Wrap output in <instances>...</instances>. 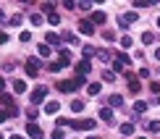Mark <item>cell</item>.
<instances>
[{
	"mask_svg": "<svg viewBox=\"0 0 160 139\" xmlns=\"http://www.w3.org/2000/svg\"><path fill=\"white\" fill-rule=\"evenodd\" d=\"M82 79H71V82H58V89H61V92H74V89H79V87H82Z\"/></svg>",
	"mask_w": 160,
	"mask_h": 139,
	"instance_id": "6da1fadb",
	"label": "cell"
},
{
	"mask_svg": "<svg viewBox=\"0 0 160 139\" xmlns=\"http://www.w3.org/2000/svg\"><path fill=\"white\" fill-rule=\"evenodd\" d=\"M39 74V58H26V76Z\"/></svg>",
	"mask_w": 160,
	"mask_h": 139,
	"instance_id": "7a4b0ae2",
	"label": "cell"
},
{
	"mask_svg": "<svg viewBox=\"0 0 160 139\" xmlns=\"http://www.w3.org/2000/svg\"><path fill=\"white\" fill-rule=\"evenodd\" d=\"M79 32H82V34H87V37H92V34H95V24L87 21V18H82V21H79Z\"/></svg>",
	"mask_w": 160,
	"mask_h": 139,
	"instance_id": "3957f363",
	"label": "cell"
},
{
	"mask_svg": "<svg viewBox=\"0 0 160 139\" xmlns=\"http://www.w3.org/2000/svg\"><path fill=\"white\" fill-rule=\"evenodd\" d=\"M45 97H48V89L45 87H39L32 92V105H39V102H45Z\"/></svg>",
	"mask_w": 160,
	"mask_h": 139,
	"instance_id": "277c9868",
	"label": "cell"
},
{
	"mask_svg": "<svg viewBox=\"0 0 160 139\" xmlns=\"http://www.w3.org/2000/svg\"><path fill=\"white\" fill-rule=\"evenodd\" d=\"M89 71H92V63L87 61V58H82V61L76 63V74H79V76H87Z\"/></svg>",
	"mask_w": 160,
	"mask_h": 139,
	"instance_id": "5b68a950",
	"label": "cell"
},
{
	"mask_svg": "<svg viewBox=\"0 0 160 139\" xmlns=\"http://www.w3.org/2000/svg\"><path fill=\"white\" fill-rule=\"evenodd\" d=\"M134 21H137V11H126V13H121V18H118V24H121V26L134 24Z\"/></svg>",
	"mask_w": 160,
	"mask_h": 139,
	"instance_id": "8992f818",
	"label": "cell"
},
{
	"mask_svg": "<svg viewBox=\"0 0 160 139\" xmlns=\"http://www.w3.org/2000/svg\"><path fill=\"white\" fill-rule=\"evenodd\" d=\"M26 131H29V137H32V139H42V137H45V131L39 129L37 123H29V126H26Z\"/></svg>",
	"mask_w": 160,
	"mask_h": 139,
	"instance_id": "52a82bcc",
	"label": "cell"
},
{
	"mask_svg": "<svg viewBox=\"0 0 160 139\" xmlns=\"http://www.w3.org/2000/svg\"><path fill=\"white\" fill-rule=\"evenodd\" d=\"M68 126H74V129H95V121H89V118H84V121H71Z\"/></svg>",
	"mask_w": 160,
	"mask_h": 139,
	"instance_id": "ba28073f",
	"label": "cell"
},
{
	"mask_svg": "<svg viewBox=\"0 0 160 139\" xmlns=\"http://www.w3.org/2000/svg\"><path fill=\"white\" fill-rule=\"evenodd\" d=\"M129 92L131 95H139V92H142V84H139V79L134 76V79H129Z\"/></svg>",
	"mask_w": 160,
	"mask_h": 139,
	"instance_id": "9c48e42d",
	"label": "cell"
},
{
	"mask_svg": "<svg viewBox=\"0 0 160 139\" xmlns=\"http://www.w3.org/2000/svg\"><path fill=\"white\" fill-rule=\"evenodd\" d=\"M105 21H108L105 11H95V13H92V24H105Z\"/></svg>",
	"mask_w": 160,
	"mask_h": 139,
	"instance_id": "30bf717a",
	"label": "cell"
},
{
	"mask_svg": "<svg viewBox=\"0 0 160 139\" xmlns=\"http://www.w3.org/2000/svg\"><path fill=\"white\" fill-rule=\"evenodd\" d=\"M45 42H48V45H61V34H55V32H48V34H45Z\"/></svg>",
	"mask_w": 160,
	"mask_h": 139,
	"instance_id": "8fae6325",
	"label": "cell"
},
{
	"mask_svg": "<svg viewBox=\"0 0 160 139\" xmlns=\"http://www.w3.org/2000/svg\"><path fill=\"white\" fill-rule=\"evenodd\" d=\"M13 92H16V95H24L26 92V82L24 79H16V82H13Z\"/></svg>",
	"mask_w": 160,
	"mask_h": 139,
	"instance_id": "7c38bea8",
	"label": "cell"
},
{
	"mask_svg": "<svg viewBox=\"0 0 160 139\" xmlns=\"http://www.w3.org/2000/svg\"><path fill=\"white\" fill-rule=\"evenodd\" d=\"M100 121L110 123V121H113V110H110V108H102V110H100Z\"/></svg>",
	"mask_w": 160,
	"mask_h": 139,
	"instance_id": "4fadbf2b",
	"label": "cell"
},
{
	"mask_svg": "<svg viewBox=\"0 0 160 139\" xmlns=\"http://www.w3.org/2000/svg\"><path fill=\"white\" fill-rule=\"evenodd\" d=\"M58 58H61V66H68L71 63V52L63 50V47H61V52H58Z\"/></svg>",
	"mask_w": 160,
	"mask_h": 139,
	"instance_id": "5bb4252c",
	"label": "cell"
},
{
	"mask_svg": "<svg viewBox=\"0 0 160 139\" xmlns=\"http://www.w3.org/2000/svg\"><path fill=\"white\" fill-rule=\"evenodd\" d=\"M58 110H61V105H58V102H48V105H45V113H48V116H55Z\"/></svg>",
	"mask_w": 160,
	"mask_h": 139,
	"instance_id": "9a60e30c",
	"label": "cell"
},
{
	"mask_svg": "<svg viewBox=\"0 0 160 139\" xmlns=\"http://www.w3.org/2000/svg\"><path fill=\"white\" fill-rule=\"evenodd\" d=\"M108 102H110V108H121V105H123V97H121V95H110Z\"/></svg>",
	"mask_w": 160,
	"mask_h": 139,
	"instance_id": "2e32d148",
	"label": "cell"
},
{
	"mask_svg": "<svg viewBox=\"0 0 160 139\" xmlns=\"http://www.w3.org/2000/svg\"><path fill=\"white\" fill-rule=\"evenodd\" d=\"M144 110H147V102H144V100H137V102H134V116L144 113Z\"/></svg>",
	"mask_w": 160,
	"mask_h": 139,
	"instance_id": "e0dca14e",
	"label": "cell"
},
{
	"mask_svg": "<svg viewBox=\"0 0 160 139\" xmlns=\"http://www.w3.org/2000/svg\"><path fill=\"white\" fill-rule=\"evenodd\" d=\"M0 102H3V105H8V108H13V97L8 95V92H0Z\"/></svg>",
	"mask_w": 160,
	"mask_h": 139,
	"instance_id": "ac0fdd59",
	"label": "cell"
},
{
	"mask_svg": "<svg viewBox=\"0 0 160 139\" xmlns=\"http://www.w3.org/2000/svg\"><path fill=\"white\" fill-rule=\"evenodd\" d=\"M84 58H87V61H89V55H97V47H92V45H84Z\"/></svg>",
	"mask_w": 160,
	"mask_h": 139,
	"instance_id": "d6986e66",
	"label": "cell"
},
{
	"mask_svg": "<svg viewBox=\"0 0 160 139\" xmlns=\"http://www.w3.org/2000/svg\"><path fill=\"white\" fill-rule=\"evenodd\" d=\"M37 116H39V110H37V108H29V110H26V118H29V123H34V121H37Z\"/></svg>",
	"mask_w": 160,
	"mask_h": 139,
	"instance_id": "ffe728a7",
	"label": "cell"
},
{
	"mask_svg": "<svg viewBox=\"0 0 160 139\" xmlns=\"http://www.w3.org/2000/svg\"><path fill=\"white\" fill-rule=\"evenodd\" d=\"M39 5H42V13H48V16L55 13V3H39Z\"/></svg>",
	"mask_w": 160,
	"mask_h": 139,
	"instance_id": "44dd1931",
	"label": "cell"
},
{
	"mask_svg": "<svg viewBox=\"0 0 160 139\" xmlns=\"http://www.w3.org/2000/svg\"><path fill=\"white\" fill-rule=\"evenodd\" d=\"M37 52H39V58H50V47H48V45H39Z\"/></svg>",
	"mask_w": 160,
	"mask_h": 139,
	"instance_id": "7402d4cb",
	"label": "cell"
},
{
	"mask_svg": "<svg viewBox=\"0 0 160 139\" xmlns=\"http://www.w3.org/2000/svg\"><path fill=\"white\" fill-rule=\"evenodd\" d=\"M71 110H74V113H82V110H84V102H82V100H74V102H71Z\"/></svg>",
	"mask_w": 160,
	"mask_h": 139,
	"instance_id": "603a6c76",
	"label": "cell"
},
{
	"mask_svg": "<svg viewBox=\"0 0 160 139\" xmlns=\"http://www.w3.org/2000/svg\"><path fill=\"white\" fill-rule=\"evenodd\" d=\"M116 61H118V63H123V66H129V63H131V58L126 55V52H118V58H116Z\"/></svg>",
	"mask_w": 160,
	"mask_h": 139,
	"instance_id": "cb8c5ba5",
	"label": "cell"
},
{
	"mask_svg": "<svg viewBox=\"0 0 160 139\" xmlns=\"http://www.w3.org/2000/svg\"><path fill=\"white\" fill-rule=\"evenodd\" d=\"M92 5H95V3H89V0H82V3H76V8H82V11H92Z\"/></svg>",
	"mask_w": 160,
	"mask_h": 139,
	"instance_id": "d4e9b609",
	"label": "cell"
},
{
	"mask_svg": "<svg viewBox=\"0 0 160 139\" xmlns=\"http://www.w3.org/2000/svg\"><path fill=\"white\" fill-rule=\"evenodd\" d=\"M113 68H116V74H123V76H126V66H123V63L113 61Z\"/></svg>",
	"mask_w": 160,
	"mask_h": 139,
	"instance_id": "484cf974",
	"label": "cell"
},
{
	"mask_svg": "<svg viewBox=\"0 0 160 139\" xmlns=\"http://www.w3.org/2000/svg\"><path fill=\"white\" fill-rule=\"evenodd\" d=\"M121 134H123V137L134 134V126H131V123H123V126H121Z\"/></svg>",
	"mask_w": 160,
	"mask_h": 139,
	"instance_id": "4316f807",
	"label": "cell"
},
{
	"mask_svg": "<svg viewBox=\"0 0 160 139\" xmlns=\"http://www.w3.org/2000/svg\"><path fill=\"white\" fill-rule=\"evenodd\" d=\"M142 42H144V45H152V42H155V34H150V32H144V34H142Z\"/></svg>",
	"mask_w": 160,
	"mask_h": 139,
	"instance_id": "83f0119b",
	"label": "cell"
},
{
	"mask_svg": "<svg viewBox=\"0 0 160 139\" xmlns=\"http://www.w3.org/2000/svg\"><path fill=\"white\" fill-rule=\"evenodd\" d=\"M137 8H150V5H155V3H152V0H137Z\"/></svg>",
	"mask_w": 160,
	"mask_h": 139,
	"instance_id": "f1b7e54d",
	"label": "cell"
},
{
	"mask_svg": "<svg viewBox=\"0 0 160 139\" xmlns=\"http://www.w3.org/2000/svg\"><path fill=\"white\" fill-rule=\"evenodd\" d=\"M29 21L34 24V26H39V24H42V13H32V18H29Z\"/></svg>",
	"mask_w": 160,
	"mask_h": 139,
	"instance_id": "f546056e",
	"label": "cell"
},
{
	"mask_svg": "<svg viewBox=\"0 0 160 139\" xmlns=\"http://www.w3.org/2000/svg\"><path fill=\"white\" fill-rule=\"evenodd\" d=\"M97 58H100V61H102V63H108V61H110L108 50H97Z\"/></svg>",
	"mask_w": 160,
	"mask_h": 139,
	"instance_id": "4dcf8cb0",
	"label": "cell"
},
{
	"mask_svg": "<svg viewBox=\"0 0 160 139\" xmlns=\"http://www.w3.org/2000/svg\"><path fill=\"white\" fill-rule=\"evenodd\" d=\"M87 92H89V95H100V84H97V82L89 84V87H87Z\"/></svg>",
	"mask_w": 160,
	"mask_h": 139,
	"instance_id": "1f68e13d",
	"label": "cell"
},
{
	"mask_svg": "<svg viewBox=\"0 0 160 139\" xmlns=\"http://www.w3.org/2000/svg\"><path fill=\"white\" fill-rule=\"evenodd\" d=\"M48 21H50V24H61V13H50Z\"/></svg>",
	"mask_w": 160,
	"mask_h": 139,
	"instance_id": "d6a6232c",
	"label": "cell"
},
{
	"mask_svg": "<svg viewBox=\"0 0 160 139\" xmlns=\"http://www.w3.org/2000/svg\"><path fill=\"white\" fill-rule=\"evenodd\" d=\"M61 68H63V66H61V61H58V63H50V66H48V71H52V74H58Z\"/></svg>",
	"mask_w": 160,
	"mask_h": 139,
	"instance_id": "836d02e7",
	"label": "cell"
},
{
	"mask_svg": "<svg viewBox=\"0 0 160 139\" xmlns=\"http://www.w3.org/2000/svg\"><path fill=\"white\" fill-rule=\"evenodd\" d=\"M102 79L105 82H116V74H113V71H102Z\"/></svg>",
	"mask_w": 160,
	"mask_h": 139,
	"instance_id": "e575fe53",
	"label": "cell"
},
{
	"mask_svg": "<svg viewBox=\"0 0 160 139\" xmlns=\"http://www.w3.org/2000/svg\"><path fill=\"white\" fill-rule=\"evenodd\" d=\"M21 24V13H16V16H11V26H18Z\"/></svg>",
	"mask_w": 160,
	"mask_h": 139,
	"instance_id": "d590c367",
	"label": "cell"
},
{
	"mask_svg": "<svg viewBox=\"0 0 160 139\" xmlns=\"http://www.w3.org/2000/svg\"><path fill=\"white\" fill-rule=\"evenodd\" d=\"M147 126H150V131H160V121H150Z\"/></svg>",
	"mask_w": 160,
	"mask_h": 139,
	"instance_id": "8d00e7d4",
	"label": "cell"
},
{
	"mask_svg": "<svg viewBox=\"0 0 160 139\" xmlns=\"http://www.w3.org/2000/svg\"><path fill=\"white\" fill-rule=\"evenodd\" d=\"M131 42H134L131 37H121V45H123V47H131Z\"/></svg>",
	"mask_w": 160,
	"mask_h": 139,
	"instance_id": "74e56055",
	"label": "cell"
},
{
	"mask_svg": "<svg viewBox=\"0 0 160 139\" xmlns=\"http://www.w3.org/2000/svg\"><path fill=\"white\" fill-rule=\"evenodd\" d=\"M63 8L71 11V8H76V3H74V0H63Z\"/></svg>",
	"mask_w": 160,
	"mask_h": 139,
	"instance_id": "f35d334b",
	"label": "cell"
},
{
	"mask_svg": "<svg viewBox=\"0 0 160 139\" xmlns=\"http://www.w3.org/2000/svg\"><path fill=\"white\" fill-rule=\"evenodd\" d=\"M139 76H142V79H147V76H150V68H147V66H144V68H139Z\"/></svg>",
	"mask_w": 160,
	"mask_h": 139,
	"instance_id": "ab89813d",
	"label": "cell"
},
{
	"mask_svg": "<svg viewBox=\"0 0 160 139\" xmlns=\"http://www.w3.org/2000/svg\"><path fill=\"white\" fill-rule=\"evenodd\" d=\"M150 89L155 92V95H160V84H158V82H152V84H150Z\"/></svg>",
	"mask_w": 160,
	"mask_h": 139,
	"instance_id": "60d3db41",
	"label": "cell"
},
{
	"mask_svg": "<svg viewBox=\"0 0 160 139\" xmlns=\"http://www.w3.org/2000/svg\"><path fill=\"white\" fill-rule=\"evenodd\" d=\"M52 139H66V134L63 131H52Z\"/></svg>",
	"mask_w": 160,
	"mask_h": 139,
	"instance_id": "b9f144b4",
	"label": "cell"
},
{
	"mask_svg": "<svg viewBox=\"0 0 160 139\" xmlns=\"http://www.w3.org/2000/svg\"><path fill=\"white\" fill-rule=\"evenodd\" d=\"M8 42V34H5V32H0V45H5Z\"/></svg>",
	"mask_w": 160,
	"mask_h": 139,
	"instance_id": "7bdbcfd3",
	"label": "cell"
},
{
	"mask_svg": "<svg viewBox=\"0 0 160 139\" xmlns=\"http://www.w3.org/2000/svg\"><path fill=\"white\" fill-rule=\"evenodd\" d=\"M5 118H8V110H0V123H3Z\"/></svg>",
	"mask_w": 160,
	"mask_h": 139,
	"instance_id": "ee69618b",
	"label": "cell"
},
{
	"mask_svg": "<svg viewBox=\"0 0 160 139\" xmlns=\"http://www.w3.org/2000/svg\"><path fill=\"white\" fill-rule=\"evenodd\" d=\"M3 89H5V79L0 76V92H3Z\"/></svg>",
	"mask_w": 160,
	"mask_h": 139,
	"instance_id": "f6af8a7d",
	"label": "cell"
},
{
	"mask_svg": "<svg viewBox=\"0 0 160 139\" xmlns=\"http://www.w3.org/2000/svg\"><path fill=\"white\" fill-rule=\"evenodd\" d=\"M0 21H5V11L3 8H0Z\"/></svg>",
	"mask_w": 160,
	"mask_h": 139,
	"instance_id": "bcb514c9",
	"label": "cell"
},
{
	"mask_svg": "<svg viewBox=\"0 0 160 139\" xmlns=\"http://www.w3.org/2000/svg\"><path fill=\"white\" fill-rule=\"evenodd\" d=\"M11 139H24V137H21V134H13V137H11Z\"/></svg>",
	"mask_w": 160,
	"mask_h": 139,
	"instance_id": "7dc6e473",
	"label": "cell"
},
{
	"mask_svg": "<svg viewBox=\"0 0 160 139\" xmlns=\"http://www.w3.org/2000/svg\"><path fill=\"white\" fill-rule=\"evenodd\" d=\"M155 58H158V61H160V47H158V50H155Z\"/></svg>",
	"mask_w": 160,
	"mask_h": 139,
	"instance_id": "c3c4849f",
	"label": "cell"
},
{
	"mask_svg": "<svg viewBox=\"0 0 160 139\" xmlns=\"http://www.w3.org/2000/svg\"><path fill=\"white\" fill-rule=\"evenodd\" d=\"M89 139H100V137H89Z\"/></svg>",
	"mask_w": 160,
	"mask_h": 139,
	"instance_id": "681fc988",
	"label": "cell"
},
{
	"mask_svg": "<svg viewBox=\"0 0 160 139\" xmlns=\"http://www.w3.org/2000/svg\"><path fill=\"white\" fill-rule=\"evenodd\" d=\"M158 26H160V18H158Z\"/></svg>",
	"mask_w": 160,
	"mask_h": 139,
	"instance_id": "f907efd6",
	"label": "cell"
},
{
	"mask_svg": "<svg viewBox=\"0 0 160 139\" xmlns=\"http://www.w3.org/2000/svg\"><path fill=\"white\" fill-rule=\"evenodd\" d=\"M0 139H3V134H0Z\"/></svg>",
	"mask_w": 160,
	"mask_h": 139,
	"instance_id": "816d5d0a",
	"label": "cell"
},
{
	"mask_svg": "<svg viewBox=\"0 0 160 139\" xmlns=\"http://www.w3.org/2000/svg\"><path fill=\"white\" fill-rule=\"evenodd\" d=\"M158 100H160V95H158Z\"/></svg>",
	"mask_w": 160,
	"mask_h": 139,
	"instance_id": "f5cc1de1",
	"label": "cell"
},
{
	"mask_svg": "<svg viewBox=\"0 0 160 139\" xmlns=\"http://www.w3.org/2000/svg\"><path fill=\"white\" fill-rule=\"evenodd\" d=\"M142 139H144V137H142Z\"/></svg>",
	"mask_w": 160,
	"mask_h": 139,
	"instance_id": "db71d44e",
	"label": "cell"
}]
</instances>
